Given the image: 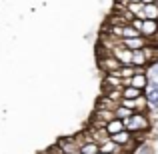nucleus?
I'll list each match as a JSON object with an SVG mask.
<instances>
[{
    "mask_svg": "<svg viewBox=\"0 0 158 154\" xmlns=\"http://www.w3.org/2000/svg\"><path fill=\"white\" fill-rule=\"evenodd\" d=\"M144 96L148 100V114H158V78H150L146 90H144Z\"/></svg>",
    "mask_w": 158,
    "mask_h": 154,
    "instance_id": "2",
    "label": "nucleus"
},
{
    "mask_svg": "<svg viewBox=\"0 0 158 154\" xmlns=\"http://www.w3.org/2000/svg\"><path fill=\"white\" fill-rule=\"evenodd\" d=\"M124 130L130 132V134H146V132L152 130V116L134 112L130 118L124 120Z\"/></svg>",
    "mask_w": 158,
    "mask_h": 154,
    "instance_id": "1",
    "label": "nucleus"
},
{
    "mask_svg": "<svg viewBox=\"0 0 158 154\" xmlns=\"http://www.w3.org/2000/svg\"><path fill=\"white\" fill-rule=\"evenodd\" d=\"M148 82H150V78H148L146 70H136V74L130 78V86H132V88H138L140 92H144V90H146Z\"/></svg>",
    "mask_w": 158,
    "mask_h": 154,
    "instance_id": "7",
    "label": "nucleus"
},
{
    "mask_svg": "<svg viewBox=\"0 0 158 154\" xmlns=\"http://www.w3.org/2000/svg\"><path fill=\"white\" fill-rule=\"evenodd\" d=\"M58 148L62 150V154H80V146H78L76 138L74 136H64V138H58L56 142Z\"/></svg>",
    "mask_w": 158,
    "mask_h": 154,
    "instance_id": "5",
    "label": "nucleus"
},
{
    "mask_svg": "<svg viewBox=\"0 0 158 154\" xmlns=\"http://www.w3.org/2000/svg\"><path fill=\"white\" fill-rule=\"evenodd\" d=\"M130 154H154L152 142H138L134 148L130 150Z\"/></svg>",
    "mask_w": 158,
    "mask_h": 154,
    "instance_id": "16",
    "label": "nucleus"
},
{
    "mask_svg": "<svg viewBox=\"0 0 158 154\" xmlns=\"http://www.w3.org/2000/svg\"><path fill=\"white\" fill-rule=\"evenodd\" d=\"M110 140H112L114 144H118V146L124 150V154H130V150L136 146L134 134H130V132H126V130L118 132V134H112V136H110Z\"/></svg>",
    "mask_w": 158,
    "mask_h": 154,
    "instance_id": "3",
    "label": "nucleus"
},
{
    "mask_svg": "<svg viewBox=\"0 0 158 154\" xmlns=\"http://www.w3.org/2000/svg\"><path fill=\"white\" fill-rule=\"evenodd\" d=\"M104 130H106V134H108V136L118 134V132H122V130H124V122H122V120H118V118H112V120H108V122H106Z\"/></svg>",
    "mask_w": 158,
    "mask_h": 154,
    "instance_id": "10",
    "label": "nucleus"
},
{
    "mask_svg": "<svg viewBox=\"0 0 158 154\" xmlns=\"http://www.w3.org/2000/svg\"><path fill=\"white\" fill-rule=\"evenodd\" d=\"M144 54V58H146V62H148V66L150 64H154V62L158 60V46H156V42H146V46L144 48H140ZM146 66V68H148Z\"/></svg>",
    "mask_w": 158,
    "mask_h": 154,
    "instance_id": "8",
    "label": "nucleus"
},
{
    "mask_svg": "<svg viewBox=\"0 0 158 154\" xmlns=\"http://www.w3.org/2000/svg\"><path fill=\"white\" fill-rule=\"evenodd\" d=\"M98 152H104V154H124V150L118 146V144H114L110 138L106 140V142H102L100 146H98Z\"/></svg>",
    "mask_w": 158,
    "mask_h": 154,
    "instance_id": "11",
    "label": "nucleus"
},
{
    "mask_svg": "<svg viewBox=\"0 0 158 154\" xmlns=\"http://www.w3.org/2000/svg\"><path fill=\"white\" fill-rule=\"evenodd\" d=\"M142 12H144V20H154L158 22V4H142Z\"/></svg>",
    "mask_w": 158,
    "mask_h": 154,
    "instance_id": "14",
    "label": "nucleus"
},
{
    "mask_svg": "<svg viewBox=\"0 0 158 154\" xmlns=\"http://www.w3.org/2000/svg\"><path fill=\"white\" fill-rule=\"evenodd\" d=\"M140 36L144 40H148V42H156L158 40V22H154V20H142Z\"/></svg>",
    "mask_w": 158,
    "mask_h": 154,
    "instance_id": "4",
    "label": "nucleus"
},
{
    "mask_svg": "<svg viewBox=\"0 0 158 154\" xmlns=\"http://www.w3.org/2000/svg\"><path fill=\"white\" fill-rule=\"evenodd\" d=\"M156 4H158V0H156Z\"/></svg>",
    "mask_w": 158,
    "mask_h": 154,
    "instance_id": "25",
    "label": "nucleus"
},
{
    "mask_svg": "<svg viewBox=\"0 0 158 154\" xmlns=\"http://www.w3.org/2000/svg\"><path fill=\"white\" fill-rule=\"evenodd\" d=\"M110 54L118 60L120 66H130V60H132V52L128 50V48H124L122 44H118V46H114L110 50Z\"/></svg>",
    "mask_w": 158,
    "mask_h": 154,
    "instance_id": "6",
    "label": "nucleus"
},
{
    "mask_svg": "<svg viewBox=\"0 0 158 154\" xmlns=\"http://www.w3.org/2000/svg\"><path fill=\"white\" fill-rule=\"evenodd\" d=\"M146 74H148V78H158V60L146 68Z\"/></svg>",
    "mask_w": 158,
    "mask_h": 154,
    "instance_id": "21",
    "label": "nucleus"
},
{
    "mask_svg": "<svg viewBox=\"0 0 158 154\" xmlns=\"http://www.w3.org/2000/svg\"><path fill=\"white\" fill-rule=\"evenodd\" d=\"M120 90H122V88H120ZM120 90H102V94H104L106 98H110V100H114V102H120V100H122Z\"/></svg>",
    "mask_w": 158,
    "mask_h": 154,
    "instance_id": "20",
    "label": "nucleus"
},
{
    "mask_svg": "<svg viewBox=\"0 0 158 154\" xmlns=\"http://www.w3.org/2000/svg\"><path fill=\"white\" fill-rule=\"evenodd\" d=\"M140 4H156V0H140Z\"/></svg>",
    "mask_w": 158,
    "mask_h": 154,
    "instance_id": "22",
    "label": "nucleus"
},
{
    "mask_svg": "<svg viewBox=\"0 0 158 154\" xmlns=\"http://www.w3.org/2000/svg\"><path fill=\"white\" fill-rule=\"evenodd\" d=\"M80 154H98V144L96 142H84L80 146Z\"/></svg>",
    "mask_w": 158,
    "mask_h": 154,
    "instance_id": "19",
    "label": "nucleus"
},
{
    "mask_svg": "<svg viewBox=\"0 0 158 154\" xmlns=\"http://www.w3.org/2000/svg\"><path fill=\"white\" fill-rule=\"evenodd\" d=\"M40 154H42V152H40Z\"/></svg>",
    "mask_w": 158,
    "mask_h": 154,
    "instance_id": "26",
    "label": "nucleus"
},
{
    "mask_svg": "<svg viewBox=\"0 0 158 154\" xmlns=\"http://www.w3.org/2000/svg\"><path fill=\"white\" fill-rule=\"evenodd\" d=\"M146 42H148V40H144L142 36H134V38H122V46L128 48L130 52L144 48V46H146Z\"/></svg>",
    "mask_w": 158,
    "mask_h": 154,
    "instance_id": "9",
    "label": "nucleus"
},
{
    "mask_svg": "<svg viewBox=\"0 0 158 154\" xmlns=\"http://www.w3.org/2000/svg\"><path fill=\"white\" fill-rule=\"evenodd\" d=\"M132 114H134V112H132L130 108H124V106H122V104H120V102H118V106L114 108V118L122 120V122H124V120H126V118H130Z\"/></svg>",
    "mask_w": 158,
    "mask_h": 154,
    "instance_id": "18",
    "label": "nucleus"
},
{
    "mask_svg": "<svg viewBox=\"0 0 158 154\" xmlns=\"http://www.w3.org/2000/svg\"><path fill=\"white\" fill-rule=\"evenodd\" d=\"M142 4L140 2H128V6H126V10L130 12L134 18H138V20H144V12H142Z\"/></svg>",
    "mask_w": 158,
    "mask_h": 154,
    "instance_id": "15",
    "label": "nucleus"
},
{
    "mask_svg": "<svg viewBox=\"0 0 158 154\" xmlns=\"http://www.w3.org/2000/svg\"><path fill=\"white\" fill-rule=\"evenodd\" d=\"M128 2H140V0H128Z\"/></svg>",
    "mask_w": 158,
    "mask_h": 154,
    "instance_id": "23",
    "label": "nucleus"
},
{
    "mask_svg": "<svg viewBox=\"0 0 158 154\" xmlns=\"http://www.w3.org/2000/svg\"><path fill=\"white\" fill-rule=\"evenodd\" d=\"M98 154H104V152H98Z\"/></svg>",
    "mask_w": 158,
    "mask_h": 154,
    "instance_id": "24",
    "label": "nucleus"
},
{
    "mask_svg": "<svg viewBox=\"0 0 158 154\" xmlns=\"http://www.w3.org/2000/svg\"><path fill=\"white\" fill-rule=\"evenodd\" d=\"M132 110L140 112V114H148V100H146V96H144V92L132 102Z\"/></svg>",
    "mask_w": 158,
    "mask_h": 154,
    "instance_id": "13",
    "label": "nucleus"
},
{
    "mask_svg": "<svg viewBox=\"0 0 158 154\" xmlns=\"http://www.w3.org/2000/svg\"><path fill=\"white\" fill-rule=\"evenodd\" d=\"M120 94H122V100H136L142 92H140L138 88H132V86H124V88L120 90Z\"/></svg>",
    "mask_w": 158,
    "mask_h": 154,
    "instance_id": "17",
    "label": "nucleus"
},
{
    "mask_svg": "<svg viewBox=\"0 0 158 154\" xmlns=\"http://www.w3.org/2000/svg\"><path fill=\"white\" fill-rule=\"evenodd\" d=\"M118 106V102H114V100H110V98H106L104 94H100L98 96V100H96V106L94 108H100V110H110V112H114V108Z\"/></svg>",
    "mask_w": 158,
    "mask_h": 154,
    "instance_id": "12",
    "label": "nucleus"
}]
</instances>
